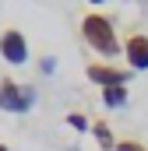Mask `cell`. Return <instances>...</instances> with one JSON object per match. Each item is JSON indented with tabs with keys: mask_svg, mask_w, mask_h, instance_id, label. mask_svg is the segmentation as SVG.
I'll list each match as a JSON object with an SVG mask.
<instances>
[{
	"mask_svg": "<svg viewBox=\"0 0 148 151\" xmlns=\"http://www.w3.org/2000/svg\"><path fill=\"white\" fill-rule=\"evenodd\" d=\"M88 4H102V0H88Z\"/></svg>",
	"mask_w": 148,
	"mask_h": 151,
	"instance_id": "8fae6325",
	"label": "cell"
},
{
	"mask_svg": "<svg viewBox=\"0 0 148 151\" xmlns=\"http://www.w3.org/2000/svg\"><path fill=\"white\" fill-rule=\"evenodd\" d=\"M0 56H4L11 67L28 63V39H25L21 28H4V32H0Z\"/></svg>",
	"mask_w": 148,
	"mask_h": 151,
	"instance_id": "3957f363",
	"label": "cell"
},
{
	"mask_svg": "<svg viewBox=\"0 0 148 151\" xmlns=\"http://www.w3.org/2000/svg\"><path fill=\"white\" fill-rule=\"evenodd\" d=\"M102 106H110V109H120V106H127V84L102 88Z\"/></svg>",
	"mask_w": 148,
	"mask_h": 151,
	"instance_id": "52a82bcc",
	"label": "cell"
},
{
	"mask_svg": "<svg viewBox=\"0 0 148 151\" xmlns=\"http://www.w3.org/2000/svg\"><path fill=\"white\" fill-rule=\"evenodd\" d=\"M116 151H148L141 141H116Z\"/></svg>",
	"mask_w": 148,
	"mask_h": 151,
	"instance_id": "9c48e42d",
	"label": "cell"
},
{
	"mask_svg": "<svg viewBox=\"0 0 148 151\" xmlns=\"http://www.w3.org/2000/svg\"><path fill=\"white\" fill-rule=\"evenodd\" d=\"M92 137L99 141L102 151H116V137H113V130H110L106 119H92Z\"/></svg>",
	"mask_w": 148,
	"mask_h": 151,
	"instance_id": "8992f818",
	"label": "cell"
},
{
	"mask_svg": "<svg viewBox=\"0 0 148 151\" xmlns=\"http://www.w3.org/2000/svg\"><path fill=\"white\" fill-rule=\"evenodd\" d=\"M123 60H127V70H148V35L145 32H131L123 39Z\"/></svg>",
	"mask_w": 148,
	"mask_h": 151,
	"instance_id": "5b68a950",
	"label": "cell"
},
{
	"mask_svg": "<svg viewBox=\"0 0 148 151\" xmlns=\"http://www.w3.org/2000/svg\"><path fill=\"white\" fill-rule=\"evenodd\" d=\"M85 77L99 88H113V84H127L131 81V70L127 67H113L110 60H92L85 67Z\"/></svg>",
	"mask_w": 148,
	"mask_h": 151,
	"instance_id": "277c9868",
	"label": "cell"
},
{
	"mask_svg": "<svg viewBox=\"0 0 148 151\" xmlns=\"http://www.w3.org/2000/svg\"><path fill=\"white\" fill-rule=\"evenodd\" d=\"M0 151H11V148H7V144H4V141H0Z\"/></svg>",
	"mask_w": 148,
	"mask_h": 151,
	"instance_id": "30bf717a",
	"label": "cell"
},
{
	"mask_svg": "<svg viewBox=\"0 0 148 151\" xmlns=\"http://www.w3.org/2000/svg\"><path fill=\"white\" fill-rule=\"evenodd\" d=\"M67 123H71L74 130H78V134H85V130H92V119H88V116H81V113H71V116H67Z\"/></svg>",
	"mask_w": 148,
	"mask_h": 151,
	"instance_id": "ba28073f",
	"label": "cell"
},
{
	"mask_svg": "<svg viewBox=\"0 0 148 151\" xmlns=\"http://www.w3.org/2000/svg\"><path fill=\"white\" fill-rule=\"evenodd\" d=\"M36 106V88L32 84H18L14 77H0V109L4 113H28Z\"/></svg>",
	"mask_w": 148,
	"mask_h": 151,
	"instance_id": "7a4b0ae2",
	"label": "cell"
},
{
	"mask_svg": "<svg viewBox=\"0 0 148 151\" xmlns=\"http://www.w3.org/2000/svg\"><path fill=\"white\" fill-rule=\"evenodd\" d=\"M81 39H85V46L95 49L102 60H113V56L123 53V42H120L116 28H113V18L99 14V11H88V14L81 18Z\"/></svg>",
	"mask_w": 148,
	"mask_h": 151,
	"instance_id": "6da1fadb",
	"label": "cell"
}]
</instances>
